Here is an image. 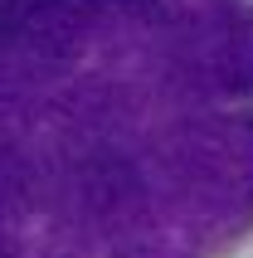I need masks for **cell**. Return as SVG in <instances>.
<instances>
[{
	"instance_id": "obj_1",
	"label": "cell",
	"mask_w": 253,
	"mask_h": 258,
	"mask_svg": "<svg viewBox=\"0 0 253 258\" xmlns=\"http://www.w3.org/2000/svg\"><path fill=\"white\" fill-rule=\"evenodd\" d=\"M253 229V0H0V258H219Z\"/></svg>"
}]
</instances>
